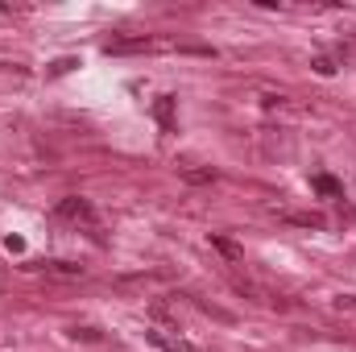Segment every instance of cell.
<instances>
[{
    "mask_svg": "<svg viewBox=\"0 0 356 352\" xmlns=\"http://www.w3.org/2000/svg\"><path fill=\"white\" fill-rule=\"evenodd\" d=\"M182 175L191 178V182H211V178H216V170H191V166H186Z\"/></svg>",
    "mask_w": 356,
    "mask_h": 352,
    "instance_id": "obj_7",
    "label": "cell"
},
{
    "mask_svg": "<svg viewBox=\"0 0 356 352\" xmlns=\"http://www.w3.org/2000/svg\"><path fill=\"white\" fill-rule=\"evenodd\" d=\"M154 112H158V120H162V125H166V129H170V95H162V99H158V108H154Z\"/></svg>",
    "mask_w": 356,
    "mask_h": 352,
    "instance_id": "obj_6",
    "label": "cell"
},
{
    "mask_svg": "<svg viewBox=\"0 0 356 352\" xmlns=\"http://www.w3.org/2000/svg\"><path fill=\"white\" fill-rule=\"evenodd\" d=\"M340 307H348V311H356V298H344V303H340Z\"/></svg>",
    "mask_w": 356,
    "mask_h": 352,
    "instance_id": "obj_9",
    "label": "cell"
},
{
    "mask_svg": "<svg viewBox=\"0 0 356 352\" xmlns=\"http://www.w3.org/2000/svg\"><path fill=\"white\" fill-rule=\"evenodd\" d=\"M58 216L83 224V228H91V232H99V220H95V211H91L88 199H63V203H58Z\"/></svg>",
    "mask_w": 356,
    "mask_h": 352,
    "instance_id": "obj_1",
    "label": "cell"
},
{
    "mask_svg": "<svg viewBox=\"0 0 356 352\" xmlns=\"http://www.w3.org/2000/svg\"><path fill=\"white\" fill-rule=\"evenodd\" d=\"M149 42L145 38H116V42H108V54H124V50H145Z\"/></svg>",
    "mask_w": 356,
    "mask_h": 352,
    "instance_id": "obj_4",
    "label": "cell"
},
{
    "mask_svg": "<svg viewBox=\"0 0 356 352\" xmlns=\"http://www.w3.org/2000/svg\"><path fill=\"white\" fill-rule=\"evenodd\" d=\"M46 278H63V282H79L83 278V265H71V262H46Z\"/></svg>",
    "mask_w": 356,
    "mask_h": 352,
    "instance_id": "obj_3",
    "label": "cell"
},
{
    "mask_svg": "<svg viewBox=\"0 0 356 352\" xmlns=\"http://www.w3.org/2000/svg\"><path fill=\"white\" fill-rule=\"evenodd\" d=\"M166 332H170V328H149V332H145V340H149V344H158V349H166V352H191V344H186L182 336H166Z\"/></svg>",
    "mask_w": 356,
    "mask_h": 352,
    "instance_id": "obj_2",
    "label": "cell"
},
{
    "mask_svg": "<svg viewBox=\"0 0 356 352\" xmlns=\"http://www.w3.org/2000/svg\"><path fill=\"white\" fill-rule=\"evenodd\" d=\"M211 245H216V249H220V253H224V257H228L232 265H241V262H245V253H241V249H236V245H232L228 237H211Z\"/></svg>",
    "mask_w": 356,
    "mask_h": 352,
    "instance_id": "obj_5",
    "label": "cell"
},
{
    "mask_svg": "<svg viewBox=\"0 0 356 352\" xmlns=\"http://www.w3.org/2000/svg\"><path fill=\"white\" fill-rule=\"evenodd\" d=\"M315 71H319V75H332V71H336V67H332V63H327V58H315Z\"/></svg>",
    "mask_w": 356,
    "mask_h": 352,
    "instance_id": "obj_8",
    "label": "cell"
}]
</instances>
